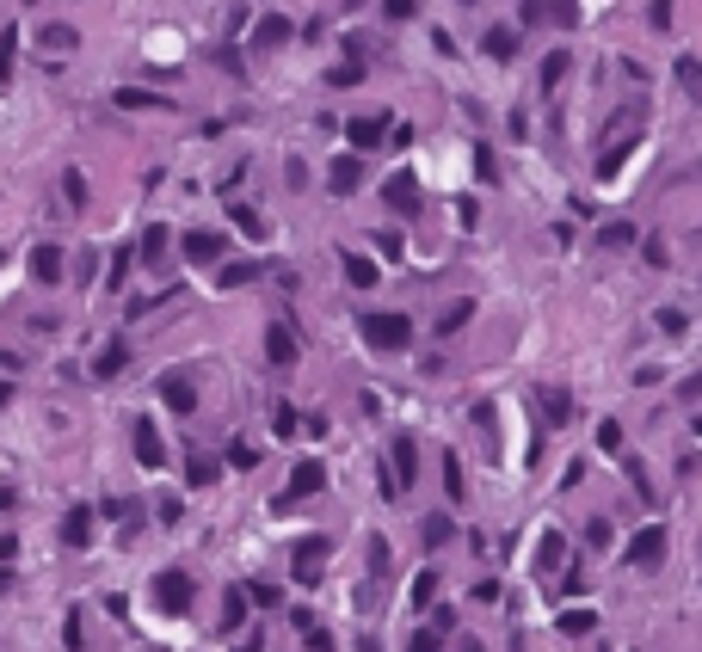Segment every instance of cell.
Instances as JSON below:
<instances>
[{"instance_id":"6da1fadb","label":"cell","mask_w":702,"mask_h":652,"mask_svg":"<svg viewBox=\"0 0 702 652\" xmlns=\"http://www.w3.org/2000/svg\"><path fill=\"white\" fill-rule=\"evenodd\" d=\"M357 326H364V344L383 351V357H394V351L413 344V320H407V314H364Z\"/></svg>"},{"instance_id":"7a4b0ae2","label":"cell","mask_w":702,"mask_h":652,"mask_svg":"<svg viewBox=\"0 0 702 652\" xmlns=\"http://www.w3.org/2000/svg\"><path fill=\"white\" fill-rule=\"evenodd\" d=\"M154 603H161L167 616H185V610L198 603V579H191L185 566H167V573L154 579Z\"/></svg>"},{"instance_id":"3957f363","label":"cell","mask_w":702,"mask_h":652,"mask_svg":"<svg viewBox=\"0 0 702 652\" xmlns=\"http://www.w3.org/2000/svg\"><path fill=\"white\" fill-rule=\"evenodd\" d=\"M388 462H394V474H383V492H388V499H401L407 486L420 481V449H413V437H407V431L388 444Z\"/></svg>"},{"instance_id":"277c9868","label":"cell","mask_w":702,"mask_h":652,"mask_svg":"<svg viewBox=\"0 0 702 652\" xmlns=\"http://www.w3.org/2000/svg\"><path fill=\"white\" fill-rule=\"evenodd\" d=\"M327 554H333V542H327V536H302V542L290 548V579H296V584H320Z\"/></svg>"},{"instance_id":"5b68a950","label":"cell","mask_w":702,"mask_h":652,"mask_svg":"<svg viewBox=\"0 0 702 652\" xmlns=\"http://www.w3.org/2000/svg\"><path fill=\"white\" fill-rule=\"evenodd\" d=\"M320 486H327V468H320V462H296V474H290V486H283L278 511H290V505H302V499H315Z\"/></svg>"},{"instance_id":"8992f818","label":"cell","mask_w":702,"mask_h":652,"mask_svg":"<svg viewBox=\"0 0 702 652\" xmlns=\"http://www.w3.org/2000/svg\"><path fill=\"white\" fill-rule=\"evenodd\" d=\"M573 13H579L573 0H524V6H518V25H530V32H536V25H573Z\"/></svg>"},{"instance_id":"52a82bcc","label":"cell","mask_w":702,"mask_h":652,"mask_svg":"<svg viewBox=\"0 0 702 652\" xmlns=\"http://www.w3.org/2000/svg\"><path fill=\"white\" fill-rule=\"evenodd\" d=\"M130 444H136V462L148 468V474H154V468H167V444H161V425H148V418H136Z\"/></svg>"},{"instance_id":"ba28073f","label":"cell","mask_w":702,"mask_h":652,"mask_svg":"<svg viewBox=\"0 0 702 652\" xmlns=\"http://www.w3.org/2000/svg\"><path fill=\"white\" fill-rule=\"evenodd\" d=\"M265 357H272L278 370H290V363L302 357V339L290 333V320H272V326H265Z\"/></svg>"},{"instance_id":"9c48e42d","label":"cell","mask_w":702,"mask_h":652,"mask_svg":"<svg viewBox=\"0 0 702 652\" xmlns=\"http://www.w3.org/2000/svg\"><path fill=\"white\" fill-rule=\"evenodd\" d=\"M383 204L394 209V216H420V179H413V172H394L383 185Z\"/></svg>"},{"instance_id":"30bf717a","label":"cell","mask_w":702,"mask_h":652,"mask_svg":"<svg viewBox=\"0 0 702 652\" xmlns=\"http://www.w3.org/2000/svg\"><path fill=\"white\" fill-rule=\"evenodd\" d=\"M161 400L173 412H198V381H191V370H167V376H161Z\"/></svg>"},{"instance_id":"8fae6325","label":"cell","mask_w":702,"mask_h":652,"mask_svg":"<svg viewBox=\"0 0 702 652\" xmlns=\"http://www.w3.org/2000/svg\"><path fill=\"white\" fill-rule=\"evenodd\" d=\"M623 560H629V566H660V560H666V529H660V523H647V529L629 542Z\"/></svg>"},{"instance_id":"7c38bea8","label":"cell","mask_w":702,"mask_h":652,"mask_svg":"<svg viewBox=\"0 0 702 652\" xmlns=\"http://www.w3.org/2000/svg\"><path fill=\"white\" fill-rule=\"evenodd\" d=\"M346 136H351V154H370V148L388 142V117H351Z\"/></svg>"},{"instance_id":"4fadbf2b","label":"cell","mask_w":702,"mask_h":652,"mask_svg":"<svg viewBox=\"0 0 702 652\" xmlns=\"http://www.w3.org/2000/svg\"><path fill=\"white\" fill-rule=\"evenodd\" d=\"M327 185H333V197H351V191L364 185V154H339V161L327 167Z\"/></svg>"},{"instance_id":"5bb4252c","label":"cell","mask_w":702,"mask_h":652,"mask_svg":"<svg viewBox=\"0 0 702 652\" xmlns=\"http://www.w3.org/2000/svg\"><path fill=\"white\" fill-rule=\"evenodd\" d=\"M222 234H216V228H191V234H185V265H216V259H222Z\"/></svg>"},{"instance_id":"9a60e30c","label":"cell","mask_w":702,"mask_h":652,"mask_svg":"<svg viewBox=\"0 0 702 652\" xmlns=\"http://www.w3.org/2000/svg\"><path fill=\"white\" fill-rule=\"evenodd\" d=\"M62 265H69V259H62V246H50V241L32 246V283H43V289H50V283H62Z\"/></svg>"},{"instance_id":"2e32d148","label":"cell","mask_w":702,"mask_h":652,"mask_svg":"<svg viewBox=\"0 0 702 652\" xmlns=\"http://www.w3.org/2000/svg\"><path fill=\"white\" fill-rule=\"evenodd\" d=\"M124 363H130V344L106 339L99 351H93V381H117V376H124Z\"/></svg>"},{"instance_id":"e0dca14e","label":"cell","mask_w":702,"mask_h":652,"mask_svg":"<svg viewBox=\"0 0 702 652\" xmlns=\"http://www.w3.org/2000/svg\"><path fill=\"white\" fill-rule=\"evenodd\" d=\"M87 542H93V511L74 505V511L62 517V548H87Z\"/></svg>"},{"instance_id":"ac0fdd59","label":"cell","mask_w":702,"mask_h":652,"mask_svg":"<svg viewBox=\"0 0 702 652\" xmlns=\"http://www.w3.org/2000/svg\"><path fill=\"white\" fill-rule=\"evenodd\" d=\"M339 265H346V283H351V289H376V283H383V271H376L364 253H339Z\"/></svg>"},{"instance_id":"d6986e66","label":"cell","mask_w":702,"mask_h":652,"mask_svg":"<svg viewBox=\"0 0 702 652\" xmlns=\"http://www.w3.org/2000/svg\"><path fill=\"white\" fill-rule=\"evenodd\" d=\"M228 222L241 228L246 241H265V234H272V228H265V216H259V209H253V204H241V197L228 204Z\"/></svg>"},{"instance_id":"ffe728a7","label":"cell","mask_w":702,"mask_h":652,"mask_svg":"<svg viewBox=\"0 0 702 652\" xmlns=\"http://www.w3.org/2000/svg\"><path fill=\"white\" fill-rule=\"evenodd\" d=\"M278 43H290V19H283V13H265L259 32H253V50H278Z\"/></svg>"},{"instance_id":"44dd1931","label":"cell","mask_w":702,"mask_h":652,"mask_svg":"<svg viewBox=\"0 0 702 652\" xmlns=\"http://www.w3.org/2000/svg\"><path fill=\"white\" fill-rule=\"evenodd\" d=\"M136 259H142V265H161V259H167V228H161V222H148V228H142Z\"/></svg>"},{"instance_id":"7402d4cb","label":"cell","mask_w":702,"mask_h":652,"mask_svg":"<svg viewBox=\"0 0 702 652\" xmlns=\"http://www.w3.org/2000/svg\"><path fill=\"white\" fill-rule=\"evenodd\" d=\"M481 50H487L493 62H512V56H518V32H512V25H493V32L481 37Z\"/></svg>"},{"instance_id":"603a6c76","label":"cell","mask_w":702,"mask_h":652,"mask_svg":"<svg viewBox=\"0 0 702 652\" xmlns=\"http://www.w3.org/2000/svg\"><path fill=\"white\" fill-rule=\"evenodd\" d=\"M117 111H167V99L142 93V87H117Z\"/></svg>"},{"instance_id":"cb8c5ba5","label":"cell","mask_w":702,"mask_h":652,"mask_svg":"<svg viewBox=\"0 0 702 652\" xmlns=\"http://www.w3.org/2000/svg\"><path fill=\"white\" fill-rule=\"evenodd\" d=\"M13 69H19V32L6 25V32H0V93L13 87Z\"/></svg>"},{"instance_id":"d4e9b609","label":"cell","mask_w":702,"mask_h":652,"mask_svg":"<svg viewBox=\"0 0 702 652\" xmlns=\"http://www.w3.org/2000/svg\"><path fill=\"white\" fill-rule=\"evenodd\" d=\"M74 43H80L74 25H43V32H37V50H56V56H69Z\"/></svg>"},{"instance_id":"484cf974","label":"cell","mask_w":702,"mask_h":652,"mask_svg":"<svg viewBox=\"0 0 702 652\" xmlns=\"http://www.w3.org/2000/svg\"><path fill=\"white\" fill-rule=\"evenodd\" d=\"M246 603H253V597H246L241 584H228V597H222V628H241V621H246Z\"/></svg>"},{"instance_id":"4316f807","label":"cell","mask_w":702,"mask_h":652,"mask_svg":"<svg viewBox=\"0 0 702 652\" xmlns=\"http://www.w3.org/2000/svg\"><path fill=\"white\" fill-rule=\"evenodd\" d=\"M468 320H475V302H450V308L438 314V333H444V339H450V333H462V326H468Z\"/></svg>"},{"instance_id":"83f0119b","label":"cell","mask_w":702,"mask_h":652,"mask_svg":"<svg viewBox=\"0 0 702 652\" xmlns=\"http://www.w3.org/2000/svg\"><path fill=\"white\" fill-rule=\"evenodd\" d=\"M536 407L549 412V425H561L567 412H573V400H567V388H542V394H536Z\"/></svg>"},{"instance_id":"f1b7e54d","label":"cell","mask_w":702,"mask_h":652,"mask_svg":"<svg viewBox=\"0 0 702 652\" xmlns=\"http://www.w3.org/2000/svg\"><path fill=\"white\" fill-rule=\"evenodd\" d=\"M62 204H69V209H87V172H80V167L62 172Z\"/></svg>"},{"instance_id":"f546056e","label":"cell","mask_w":702,"mask_h":652,"mask_svg":"<svg viewBox=\"0 0 702 652\" xmlns=\"http://www.w3.org/2000/svg\"><path fill=\"white\" fill-rule=\"evenodd\" d=\"M450 536H457V523H450V517H425V548H444Z\"/></svg>"},{"instance_id":"4dcf8cb0","label":"cell","mask_w":702,"mask_h":652,"mask_svg":"<svg viewBox=\"0 0 702 652\" xmlns=\"http://www.w3.org/2000/svg\"><path fill=\"white\" fill-rule=\"evenodd\" d=\"M678 80H684V93H690V99H702V62H697V56H684V62H678Z\"/></svg>"},{"instance_id":"1f68e13d","label":"cell","mask_w":702,"mask_h":652,"mask_svg":"<svg viewBox=\"0 0 702 652\" xmlns=\"http://www.w3.org/2000/svg\"><path fill=\"white\" fill-rule=\"evenodd\" d=\"M130 265H136V246H124V253H117V259H111V289H124V283H130Z\"/></svg>"},{"instance_id":"d6a6232c","label":"cell","mask_w":702,"mask_h":652,"mask_svg":"<svg viewBox=\"0 0 702 652\" xmlns=\"http://www.w3.org/2000/svg\"><path fill=\"white\" fill-rule=\"evenodd\" d=\"M185 481H191V486H210L216 481V462H210V455H191V462H185Z\"/></svg>"},{"instance_id":"836d02e7","label":"cell","mask_w":702,"mask_h":652,"mask_svg":"<svg viewBox=\"0 0 702 652\" xmlns=\"http://www.w3.org/2000/svg\"><path fill=\"white\" fill-rule=\"evenodd\" d=\"M567 69H573V62H567V50H555V56L542 62V87H561V80H567Z\"/></svg>"},{"instance_id":"e575fe53","label":"cell","mask_w":702,"mask_h":652,"mask_svg":"<svg viewBox=\"0 0 702 652\" xmlns=\"http://www.w3.org/2000/svg\"><path fill=\"white\" fill-rule=\"evenodd\" d=\"M253 277H259V265H253V259H241V265H222V283H228V289H241V283H253Z\"/></svg>"},{"instance_id":"d590c367","label":"cell","mask_w":702,"mask_h":652,"mask_svg":"<svg viewBox=\"0 0 702 652\" xmlns=\"http://www.w3.org/2000/svg\"><path fill=\"white\" fill-rule=\"evenodd\" d=\"M431 597H438V573H420V579H413V610H425Z\"/></svg>"},{"instance_id":"8d00e7d4","label":"cell","mask_w":702,"mask_h":652,"mask_svg":"<svg viewBox=\"0 0 702 652\" xmlns=\"http://www.w3.org/2000/svg\"><path fill=\"white\" fill-rule=\"evenodd\" d=\"M407 652H444V634H438V628H420V634L407 640Z\"/></svg>"},{"instance_id":"74e56055","label":"cell","mask_w":702,"mask_h":652,"mask_svg":"<svg viewBox=\"0 0 702 652\" xmlns=\"http://www.w3.org/2000/svg\"><path fill=\"white\" fill-rule=\"evenodd\" d=\"M561 536H542V554H536V560H542V573H555V566H561Z\"/></svg>"},{"instance_id":"f35d334b","label":"cell","mask_w":702,"mask_h":652,"mask_svg":"<svg viewBox=\"0 0 702 652\" xmlns=\"http://www.w3.org/2000/svg\"><path fill=\"white\" fill-rule=\"evenodd\" d=\"M592 610H567V616H561V628H567V634H592Z\"/></svg>"},{"instance_id":"ab89813d","label":"cell","mask_w":702,"mask_h":652,"mask_svg":"<svg viewBox=\"0 0 702 652\" xmlns=\"http://www.w3.org/2000/svg\"><path fill=\"white\" fill-rule=\"evenodd\" d=\"M357 80H364V69H357V62H339V69L327 74V87H357Z\"/></svg>"},{"instance_id":"60d3db41","label":"cell","mask_w":702,"mask_h":652,"mask_svg":"<svg viewBox=\"0 0 702 652\" xmlns=\"http://www.w3.org/2000/svg\"><path fill=\"white\" fill-rule=\"evenodd\" d=\"M370 573L388 579V542H383V536H370Z\"/></svg>"},{"instance_id":"b9f144b4","label":"cell","mask_w":702,"mask_h":652,"mask_svg":"<svg viewBox=\"0 0 702 652\" xmlns=\"http://www.w3.org/2000/svg\"><path fill=\"white\" fill-rule=\"evenodd\" d=\"M597 449H610V455L623 449V425H616V418H610V425H597Z\"/></svg>"},{"instance_id":"7bdbcfd3","label":"cell","mask_w":702,"mask_h":652,"mask_svg":"<svg viewBox=\"0 0 702 652\" xmlns=\"http://www.w3.org/2000/svg\"><path fill=\"white\" fill-rule=\"evenodd\" d=\"M604 246H634V228L629 222H610V228H604Z\"/></svg>"},{"instance_id":"ee69618b","label":"cell","mask_w":702,"mask_h":652,"mask_svg":"<svg viewBox=\"0 0 702 652\" xmlns=\"http://www.w3.org/2000/svg\"><path fill=\"white\" fill-rule=\"evenodd\" d=\"M228 462H235V468H253V462H259V449L235 437V444H228Z\"/></svg>"},{"instance_id":"f6af8a7d","label":"cell","mask_w":702,"mask_h":652,"mask_svg":"<svg viewBox=\"0 0 702 652\" xmlns=\"http://www.w3.org/2000/svg\"><path fill=\"white\" fill-rule=\"evenodd\" d=\"M444 486H450V499H462V462L457 455H444Z\"/></svg>"},{"instance_id":"bcb514c9","label":"cell","mask_w":702,"mask_h":652,"mask_svg":"<svg viewBox=\"0 0 702 652\" xmlns=\"http://www.w3.org/2000/svg\"><path fill=\"white\" fill-rule=\"evenodd\" d=\"M246 597H253V603H265V610H272V603H278L283 591H278V584H265V579H259V584H246Z\"/></svg>"},{"instance_id":"7dc6e473","label":"cell","mask_w":702,"mask_h":652,"mask_svg":"<svg viewBox=\"0 0 702 652\" xmlns=\"http://www.w3.org/2000/svg\"><path fill=\"white\" fill-rule=\"evenodd\" d=\"M278 437H290V431H302V418H296V407H278V425H272Z\"/></svg>"},{"instance_id":"c3c4849f","label":"cell","mask_w":702,"mask_h":652,"mask_svg":"<svg viewBox=\"0 0 702 652\" xmlns=\"http://www.w3.org/2000/svg\"><path fill=\"white\" fill-rule=\"evenodd\" d=\"M660 333H671V339H678V333H684V314H678V308H660Z\"/></svg>"},{"instance_id":"681fc988","label":"cell","mask_w":702,"mask_h":652,"mask_svg":"<svg viewBox=\"0 0 702 652\" xmlns=\"http://www.w3.org/2000/svg\"><path fill=\"white\" fill-rule=\"evenodd\" d=\"M62 640H69V647H74V652L87 647V634H80V610H74V616H69V628H62Z\"/></svg>"},{"instance_id":"f907efd6","label":"cell","mask_w":702,"mask_h":652,"mask_svg":"<svg viewBox=\"0 0 702 652\" xmlns=\"http://www.w3.org/2000/svg\"><path fill=\"white\" fill-rule=\"evenodd\" d=\"M475 172H481V179L493 185V172H499V167H493V154H487V148H475Z\"/></svg>"},{"instance_id":"816d5d0a","label":"cell","mask_w":702,"mask_h":652,"mask_svg":"<svg viewBox=\"0 0 702 652\" xmlns=\"http://www.w3.org/2000/svg\"><path fill=\"white\" fill-rule=\"evenodd\" d=\"M383 13L388 19H413V0H383Z\"/></svg>"},{"instance_id":"f5cc1de1","label":"cell","mask_w":702,"mask_h":652,"mask_svg":"<svg viewBox=\"0 0 702 652\" xmlns=\"http://www.w3.org/2000/svg\"><path fill=\"white\" fill-rule=\"evenodd\" d=\"M13 548H19V542H13V536H0V566L13 560Z\"/></svg>"},{"instance_id":"db71d44e","label":"cell","mask_w":702,"mask_h":652,"mask_svg":"<svg viewBox=\"0 0 702 652\" xmlns=\"http://www.w3.org/2000/svg\"><path fill=\"white\" fill-rule=\"evenodd\" d=\"M457 652H487V647H481V640H462V647Z\"/></svg>"},{"instance_id":"11a10c76","label":"cell","mask_w":702,"mask_h":652,"mask_svg":"<svg viewBox=\"0 0 702 652\" xmlns=\"http://www.w3.org/2000/svg\"><path fill=\"white\" fill-rule=\"evenodd\" d=\"M6 400H13V388H6V381H0V407H6Z\"/></svg>"},{"instance_id":"9f6ffc18","label":"cell","mask_w":702,"mask_h":652,"mask_svg":"<svg viewBox=\"0 0 702 652\" xmlns=\"http://www.w3.org/2000/svg\"><path fill=\"white\" fill-rule=\"evenodd\" d=\"M6 505H13V492H6V486H0V511H6Z\"/></svg>"},{"instance_id":"6f0895ef","label":"cell","mask_w":702,"mask_h":652,"mask_svg":"<svg viewBox=\"0 0 702 652\" xmlns=\"http://www.w3.org/2000/svg\"><path fill=\"white\" fill-rule=\"evenodd\" d=\"M6 584H13V573H6V566H0V591H6Z\"/></svg>"},{"instance_id":"680465c9","label":"cell","mask_w":702,"mask_h":652,"mask_svg":"<svg viewBox=\"0 0 702 652\" xmlns=\"http://www.w3.org/2000/svg\"><path fill=\"white\" fill-rule=\"evenodd\" d=\"M462 6H475V0H462Z\"/></svg>"}]
</instances>
